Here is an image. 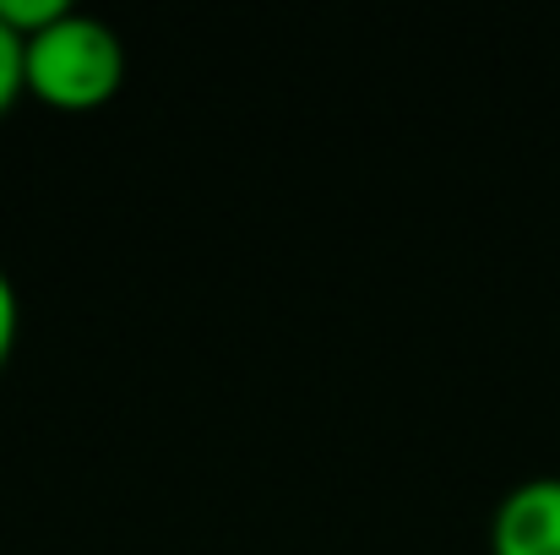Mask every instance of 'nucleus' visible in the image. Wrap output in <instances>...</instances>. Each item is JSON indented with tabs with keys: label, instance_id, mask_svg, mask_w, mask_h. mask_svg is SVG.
Here are the masks:
<instances>
[{
	"label": "nucleus",
	"instance_id": "nucleus-1",
	"mask_svg": "<svg viewBox=\"0 0 560 555\" xmlns=\"http://www.w3.org/2000/svg\"><path fill=\"white\" fill-rule=\"evenodd\" d=\"M120 82H126L120 38L82 11H66L55 27L22 44V88L49 109L66 115L98 109L120 93Z\"/></svg>",
	"mask_w": 560,
	"mask_h": 555
},
{
	"label": "nucleus",
	"instance_id": "nucleus-3",
	"mask_svg": "<svg viewBox=\"0 0 560 555\" xmlns=\"http://www.w3.org/2000/svg\"><path fill=\"white\" fill-rule=\"evenodd\" d=\"M66 11H71L66 0H0V22H5L22 44H27V38H38L44 27H55Z\"/></svg>",
	"mask_w": 560,
	"mask_h": 555
},
{
	"label": "nucleus",
	"instance_id": "nucleus-4",
	"mask_svg": "<svg viewBox=\"0 0 560 555\" xmlns=\"http://www.w3.org/2000/svg\"><path fill=\"white\" fill-rule=\"evenodd\" d=\"M16 93H27L22 88V38L0 22V115L16 104Z\"/></svg>",
	"mask_w": 560,
	"mask_h": 555
},
{
	"label": "nucleus",
	"instance_id": "nucleus-5",
	"mask_svg": "<svg viewBox=\"0 0 560 555\" xmlns=\"http://www.w3.org/2000/svg\"><path fill=\"white\" fill-rule=\"evenodd\" d=\"M11 344H16V289L0 273V366L11 360Z\"/></svg>",
	"mask_w": 560,
	"mask_h": 555
},
{
	"label": "nucleus",
	"instance_id": "nucleus-2",
	"mask_svg": "<svg viewBox=\"0 0 560 555\" xmlns=\"http://www.w3.org/2000/svg\"><path fill=\"white\" fill-rule=\"evenodd\" d=\"M495 555H560V479H523L490 529Z\"/></svg>",
	"mask_w": 560,
	"mask_h": 555
}]
</instances>
